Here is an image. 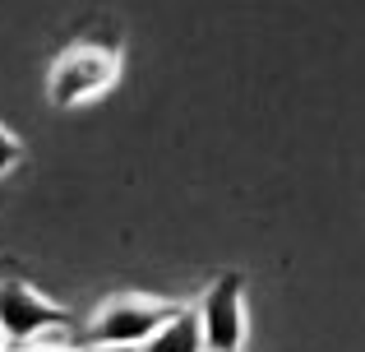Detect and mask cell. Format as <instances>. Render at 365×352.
<instances>
[{
    "label": "cell",
    "mask_w": 365,
    "mask_h": 352,
    "mask_svg": "<svg viewBox=\"0 0 365 352\" xmlns=\"http://www.w3.org/2000/svg\"><path fill=\"white\" fill-rule=\"evenodd\" d=\"M116 79H120V56L116 51H107V46H70L51 65L46 93H51L56 107H79L88 98H102Z\"/></svg>",
    "instance_id": "1"
},
{
    "label": "cell",
    "mask_w": 365,
    "mask_h": 352,
    "mask_svg": "<svg viewBox=\"0 0 365 352\" xmlns=\"http://www.w3.org/2000/svg\"><path fill=\"white\" fill-rule=\"evenodd\" d=\"M171 316H176V306L148 301V297L107 301L88 325V348H143Z\"/></svg>",
    "instance_id": "2"
},
{
    "label": "cell",
    "mask_w": 365,
    "mask_h": 352,
    "mask_svg": "<svg viewBox=\"0 0 365 352\" xmlns=\"http://www.w3.org/2000/svg\"><path fill=\"white\" fill-rule=\"evenodd\" d=\"M195 311H199V325H204L208 352H241V343H245V283H241V273L217 278Z\"/></svg>",
    "instance_id": "3"
},
{
    "label": "cell",
    "mask_w": 365,
    "mask_h": 352,
    "mask_svg": "<svg viewBox=\"0 0 365 352\" xmlns=\"http://www.w3.org/2000/svg\"><path fill=\"white\" fill-rule=\"evenodd\" d=\"M51 329H65L61 306H51L28 283H0V338L5 343H33Z\"/></svg>",
    "instance_id": "4"
},
{
    "label": "cell",
    "mask_w": 365,
    "mask_h": 352,
    "mask_svg": "<svg viewBox=\"0 0 365 352\" xmlns=\"http://www.w3.org/2000/svg\"><path fill=\"white\" fill-rule=\"evenodd\" d=\"M139 352H208L204 348V325H199V311L176 306V316H171Z\"/></svg>",
    "instance_id": "5"
},
{
    "label": "cell",
    "mask_w": 365,
    "mask_h": 352,
    "mask_svg": "<svg viewBox=\"0 0 365 352\" xmlns=\"http://www.w3.org/2000/svg\"><path fill=\"white\" fill-rule=\"evenodd\" d=\"M19 154H24V149H19V139L9 135L5 126H0V176L5 172H14V163H19Z\"/></svg>",
    "instance_id": "6"
},
{
    "label": "cell",
    "mask_w": 365,
    "mask_h": 352,
    "mask_svg": "<svg viewBox=\"0 0 365 352\" xmlns=\"http://www.w3.org/2000/svg\"><path fill=\"white\" fill-rule=\"evenodd\" d=\"M88 352H139V348H88Z\"/></svg>",
    "instance_id": "7"
},
{
    "label": "cell",
    "mask_w": 365,
    "mask_h": 352,
    "mask_svg": "<svg viewBox=\"0 0 365 352\" xmlns=\"http://www.w3.org/2000/svg\"><path fill=\"white\" fill-rule=\"evenodd\" d=\"M28 352H61V348H28Z\"/></svg>",
    "instance_id": "8"
},
{
    "label": "cell",
    "mask_w": 365,
    "mask_h": 352,
    "mask_svg": "<svg viewBox=\"0 0 365 352\" xmlns=\"http://www.w3.org/2000/svg\"><path fill=\"white\" fill-rule=\"evenodd\" d=\"M0 352H5V338H0Z\"/></svg>",
    "instance_id": "9"
}]
</instances>
